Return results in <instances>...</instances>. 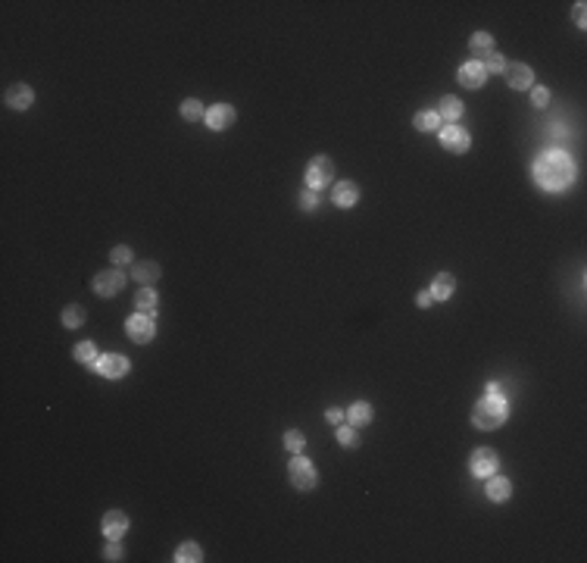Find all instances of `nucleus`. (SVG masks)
<instances>
[{"instance_id":"nucleus-15","label":"nucleus","mask_w":587,"mask_h":563,"mask_svg":"<svg viewBox=\"0 0 587 563\" xmlns=\"http://www.w3.org/2000/svg\"><path fill=\"white\" fill-rule=\"evenodd\" d=\"M100 529H104L106 538H122L125 532H128V517H125L122 510H106Z\"/></svg>"},{"instance_id":"nucleus-9","label":"nucleus","mask_w":587,"mask_h":563,"mask_svg":"<svg viewBox=\"0 0 587 563\" xmlns=\"http://www.w3.org/2000/svg\"><path fill=\"white\" fill-rule=\"evenodd\" d=\"M437 138H441L444 151H450V154H465L472 147V135L463 125H444V129L437 131Z\"/></svg>"},{"instance_id":"nucleus-23","label":"nucleus","mask_w":587,"mask_h":563,"mask_svg":"<svg viewBox=\"0 0 587 563\" xmlns=\"http://www.w3.org/2000/svg\"><path fill=\"white\" fill-rule=\"evenodd\" d=\"M175 563H200L203 560V548L197 542H184L175 548V557H172Z\"/></svg>"},{"instance_id":"nucleus-17","label":"nucleus","mask_w":587,"mask_h":563,"mask_svg":"<svg viewBox=\"0 0 587 563\" xmlns=\"http://www.w3.org/2000/svg\"><path fill=\"white\" fill-rule=\"evenodd\" d=\"M431 297L434 301H450L453 291H456V279H453V273H437L434 279H431Z\"/></svg>"},{"instance_id":"nucleus-32","label":"nucleus","mask_w":587,"mask_h":563,"mask_svg":"<svg viewBox=\"0 0 587 563\" xmlns=\"http://www.w3.org/2000/svg\"><path fill=\"white\" fill-rule=\"evenodd\" d=\"M122 557H125V548H122V542H119V538H106V548H104V560L116 563V560H122Z\"/></svg>"},{"instance_id":"nucleus-30","label":"nucleus","mask_w":587,"mask_h":563,"mask_svg":"<svg viewBox=\"0 0 587 563\" xmlns=\"http://www.w3.org/2000/svg\"><path fill=\"white\" fill-rule=\"evenodd\" d=\"M110 260H113V263H116V266H119V269H122V266H128V263H131V260H135V250H131V248H128V244H116V248H113V250H110Z\"/></svg>"},{"instance_id":"nucleus-20","label":"nucleus","mask_w":587,"mask_h":563,"mask_svg":"<svg viewBox=\"0 0 587 563\" xmlns=\"http://www.w3.org/2000/svg\"><path fill=\"white\" fill-rule=\"evenodd\" d=\"M347 419H350V426H369L375 419V410H372V404L369 400H356V404H350L347 407Z\"/></svg>"},{"instance_id":"nucleus-36","label":"nucleus","mask_w":587,"mask_h":563,"mask_svg":"<svg viewBox=\"0 0 587 563\" xmlns=\"http://www.w3.org/2000/svg\"><path fill=\"white\" fill-rule=\"evenodd\" d=\"M325 416H328V423H334V426H338V423H344V410H338V407H331Z\"/></svg>"},{"instance_id":"nucleus-27","label":"nucleus","mask_w":587,"mask_h":563,"mask_svg":"<svg viewBox=\"0 0 587 563\" xmlns=\"http://www.w3.org/2000/svg\"><path fill=\"white\" fill-rule=\"evenodd\" d=\"M59 320H63L66 329H81L88 316H85V307H79V304H69V307L63 310V316H59Z\"/></svg>"},{"instance_id":"nucleus-28","label":"nucleus","mask_w":587,"mask_h":563,"mask_svg":"<svg viewBox=\"0 0 587 563\" xmlns=\"http://www.w3.org/2000/svg\"><path fill=\"white\" fill-rule=\"evenodd\" d=\"M334 439H338V445L344 447H356L359 445V435H356V426H350V423H338V429H334Z\"/></svg>"},{"instance_id":"nucleus-16","label":"nucleus","mask_w":587,"mask_h":563,"mask_svg":"<svg viewBox=\"0 0 587 563\" xmlns=\"http://www.w3.org/2000/svg\"><path fill=\"white\" fill-rule=\"evenodd\" d=\"M131 275H135V282H141V288H153V282H160L163 269H160V263L144 260V263H135V266H131Z\"/></svg>"},{"instance_id":"nucleus-22","label":"nucleus","mask_w":587,"mask_h":563,"mask_svg":"<svg viewBox=\"0 0 587 563\" xmlns=\"http://www.w3.org/2000/svg\"><path fill=\"white\" fill-rule=\"evenodd\" d=\"M72 357L81 363V367H91L94 369V363H97V344L94 341H79V344L72 347Z\"/></svg>"},{"instance_id":"nucleus-5","label":"nucleus","mask_w":587,"mask_h":563,"mask_svg":"<svg viewBox=\"0 0 587 563\" xmlns=\"http://www.w3.org/2000/svg\"><path fill=\"white\" fill-rule=\"evenodd\" d=\"M125 332H128V338L135 341V344H151V341L157 338V322L147 313H135L125 320Z\"/></svg>"},{"instance_id":"nucleus-13","label":"nucleus","mask_w":587,"mask_h":563,"mask_svg":"<svg viewBox=\"0 0 587 563\" xmlns=\"http://www.w3.org/2000/svg\"><path fill=\"white\" fill-rule=\"evenodd\" d=\"M3 100H7L10 110H28V107L35 104V91L26 85V82H16V85H10V88H7Z\"/></svg>"},{"instance_id":"nucleus-10","label":"nucleus","mask_w":587,"mask_h":563,"mask_svg":"<svg viewBox=\"0 0 587 563\" xmlns=\"http://www.w3.org/2000/svg\"><path fill=\"white\" fill-rule=\"evenodd\" d=\"M503 75H506V85L512 88V91H528V88L535 85V69H531L528 63H506Z\"/></svg>"},{"instance_id":"nucleus-34","label":"nucleus","mask_w":587,"mask_h":563,"mask_svg":"<svg viewBox=\"0 0 587 563\" xmlns=\"http://www.w3.org/2000/svg\"><path fill=\"white\" fill-rule=\"evenodd\" d=\"M547 104H550V91H547V88H531V107L543 110Z\"/></svg>"},{"instance_id":"nucleus-4","label":"nucleus","mask_w":587,"mask_h":563,"mask_svg":"<svg viewBox=\"0 0 587 563\" xmlns=\"http://www.w3.org/2000/svg\"><path fill=\"white\" fill-rule=\"evenodd\" d=\"M334 182V163L325 157V154H319V157H313L309 160V166H307V188H313V191H319L322 194V188H328V185Z\"/></svg>"},{"instance_id":"nucleus-12","label":"nucleus","mask_w":587,"mask_h":563,"mask_svg":"<svg viewBox=\"0 0 587 563\" xmlns=\"http://www.w3.org/2000/svg\"><path fill=\"white\" fill-rule=\"evenodd\" d=\"M456 79H459V85H463V88H472V91H478V88H481L484 82H488V73H484V66L478 63V59H469V63L459 66Z\"/></svg>"},{"instance_id":"nucleus-6","label":"nucleus","mask_w":587,"mask_h":563,"mask_svg":"<svg viewBox=\"0 0 587 563\" xmlns=\"http://www.w3.org/2000/svg\"><path fill=\"white\" fill-rule=\"evenodd\" d=\"M122 285H125V273L119 266L104 269V273H97L91 282V288L97 297H116L119 291H122Z\"/></svg>"},{"instance_id":"nucleus-29","label":"nucleus","mask_w":587,"mask_h":563,"mask_svg":"<svg viewBox=\"0 0 587 563\" xmlns=\"http://www.w3.org/2000/svg\"><path fill=\"white\" fill-rule=\"evenodd\" d=\"M285 447L291 454H300L303 447H307V435H303L300 429H287V432H285Z\"/></svg>"},{"instance_id":"nucleus-3","label":"nucleus","mask_w":587,"mask_h":563,"mask_svg":"<svg viewBox=\"0 0 587 563\" xmlns=\"http://www.w3.org/2000/svg\"><path fill=\"white\" fill-rule=\"evenodd\" d=\"M287 476H291V485L297 491H313L316 485H319V472H316V466L309 463L307 457H300V454H294L291 463H287Z\"/></svg>"},{"instance_id":"nucleus-8","label":"nucleus","mask_w":587,"mask_h":563,"mask_svg":"<svg viewBox=\"0 0 587 563\" xmlns=\"http://www.w3.org/2000/svg\"><path fill=\"white\" fill-rule=\"evenodd\" d=\"M131 363L125 354H100L97 363H94V373L100 376V379H122V376H128Z\"/></svg>"},{"instance_id":"nucleus-14","label":"nucleus","mask_w":587,"mask_h":563,"mask_svg":"<svg viewBox=\"0 0 587 563\" xmlns=\"http://www.w3.org/2000/svg\"><path fill=\"white\" fill-rule=\"evenodd\" d=\"M331 201H334V207H340V210L356 207V201H359V188H356V182H350V178H344V182H334V188H331Z\"/></svg>"},{"instance_id":"nucleus-21","label":"nucleus","mask_w":587,"mask_h":563,"mask_svg":"<svg viewBox=\"0 0 587 563\" xmlns=\"http://www.w3.org/2000/svg\"><path fill=\"white\" fill-rule=\"evenodd\" d=\"M497 47H494V35L490 32H475L472 35V41H469V53L472 57H478V63H481L484 57H490Z\"/></svg>"},{"instance_id":"nucleus-25","label":"nucleus","mask_w":587,"mask_h":563,"mask_svg":"<svg viewBox=\"0 0 587 563\" xmlns=\"http://www.w3.org/2000/svg\"><path fill=\"white\" fill-rule=\"evenodd\" d=\"M412 125H416V131H441V116H437V110H422L412 116Z\"/></svg>"},{"instance_id":"nucleus-24","label":"nucleus","mask_w":587,"mask_h":563,"mask_svg":"<svg viewBox=\"0 0 587 563\" xmlns=\"http://www.w3.org/2000/svg\"><path fill=\"white\" fill-rule=\"evenodd\" d=\"M157 304H160V297H157V291H153V288H141V291L135 295V307H137V313L153 316V313H157Z\"/></svg>"},{"instance_id":"nucleus-18","label":"nucleus","mask_w":587,"mask_h":563,"mask_svg":"<svg viewBox=\"0 0 587 563\" xmlns=\"http://www.w3.org/2000/svg\"><path fill=\"white\" fill-rule=\"evenodd\" d=\"M490 482L484 485V495H488L490 501H494V504H503V501H509V495H512V482H509L506 476H488Z\"/></svg>"},{"instance_id":"nucleus-37","label":"nucleus","mask_w":587,"mask_h":563,"mask_svg":"<svg viewBox=\"0 0 587 563\" xmlns=\"http://www.w3.org/2000/svg\"><path fill=\"white\" fill-rule=\"evenodd\" d=\"M431 301H434V297H431V291H418V295H416V307H428Z\"/></svg>"},{"instance_id":"nucleus-31","label":"nucleus","mask_w":587,"mask_h":563,"mask_svg":"<svg viewBox=\"0 0 587 563\" xmlns=\"http://www.w3.org/2000/svg\"><path fill=\"white\" fill-rule=\"evenodd\" d=\"M319 201H322V194H319V191H313V188H303L300 194H297V203H300V210H307V213L319 207Z\"/></svg>"},{"instance_id":"nucleus-7","label":"nucleus","mask_w":587,"mask_h":563,"mask_svg":"<svg viewBox=\"0 0 587 563\" xmlns=\"http://www.w3.org/2000/svg\"><path fill=\"white\" fill-rule=\"evenodd\" d=\"M469 470H472V476H478V479L494 476V472L500 470V454H497L494 447H475L469 457Z\"/></svg>"},{"instance_id":"nucleus-11","label":"nucleus","mask_w":587,"mask_h":563,"mask_svg":"<svg viewBox=\"0 0 587 563\" xmlns=\"http://www.w3.org/2000/svg\"><path fill=\"white\" fill-rule=\"evenodd\" d=\"M203 119H206V125L213 131H225L238 122V113L231 104H213V107H206V116Z\"/></svg>"},{"instance_id":"nucleus-33","label":"nucleus","mask_w":587,"mask_h":563,"mask_svg":"<svg viewBox=\"0 0 587 563\" xmlns=\"http://www.w3.org/2000/svg\"><path fill=\"white\" fill-rule=\"evenodd\" d=\"M481 66H484V73H503V69H506V59H503V53H490V57H484L481 59Z\"/></svg>"},{"instance_id":"nucleus-26","label":"nucleus","mask_w":587,"mask_h":563,"mask_svg":"<svg viewBox=\"0 0 587 563\" xmlns=\"http://www.w3.org/2000/svg\"><path fill=\"white\" fill-rule=\"evenodd\" d=\"M178 113H182L184 122H197V119L206 116V110H203V104H200L197 98H184L182 107H178Z\"/></svg>"},{"instance_id":"nucleus-1","label":"nucleus","mask_w":587,"mask_h":563,"mask_svg":"<svg viewBox=\"0 0 587 563\" xmlns=\"http://www.w3.org/2000/svg\"><path fill=\"white\" fill-rule=\"evenodd\" d=\"M531 172H535L537 188L559 194V191H566V188H572V185H575L578 166H575V160L568 157L566 151H547V154H541V157L535 160Z\"/></svg>"},{"instance_id":"nucleus-19","label":"nucleus","mask_w":587,"mask_h":563,"mask_svg":"<svg viewBox=\"0 0 587 563\" xmlns=\"http://www.w3.org/2000/svg\"><path fill=\"white\" fill-rule=\"evenodd\" d=\"M463 113H465V104L456 98V94H444V100H441V110H437V116L441 119H447L450 125H456L459 119H463Z\"/></svg>"},{"instance_id":"nucleus-35","label":"nucleus","mask_w":587,"mask_h":563,"mask_svg":"<svg viewBox=\"0 0 587 563\" xmlns=\"http://www.w3.org/2000/svg\"><path fill=\"white\" fill-rule=\"evenodd\" d=\"M584 0H578V3H575V22H578V28H584Z\"/></svg>"},{"instance_id":"nucleus-2","label":"nucleus","mask_w":587,"mask_h":563,"mask_svg":"<svg viewBox=\"0 0 587 563\" xmlns=\"http://www.w3.org/2000/svg\"><path fill=\"white\" fill-rule=\"evenodd\" d=\"M506 423V398L503 394H484L475 407H472V426L490 432Z\"/></svg>"},{"instance_id":"nucleus-38","label":"nucleus","mask_w":587,"mask_h":563,"mask_svg":"<svg viewBox=\"0 0 587 563\" xmlns=\"http://www.w3.org/2000/svg\"><path fill=\"white\" fill-rule=\"evenodd\" d=\"M488 394H503V388L497 382H488Z\"/></svg>"}]
</instances>
